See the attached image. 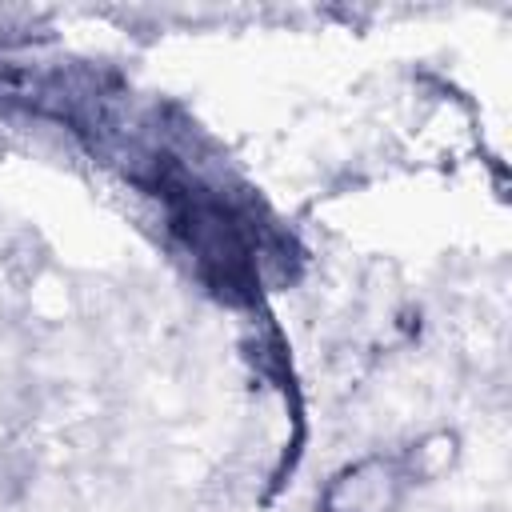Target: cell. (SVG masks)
Here are the masks:
<instances>
[{
    "label": "cell",
    "mask_w": 512,
    "mask_h": 512,
    "mask_svg": "<svg viewBox=\"0 0 512 512\" xmlns=\"http://www.w3.org/2000/svg\"><path fill=\"white\" fill-rule=\"evenodd\" d=\"M404 468L396 460H360L332 476L320 496V512H392L404 492Z\"/></svg>",
    "instance_id": "6da1fadb"
}]
</instances>
